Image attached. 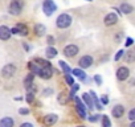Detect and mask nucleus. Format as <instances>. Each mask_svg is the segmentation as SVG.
<instances>
[{
  "label": "nucleus",
  "mask_w": 135,
  "mask_h": 127,
  "mask_svg": "<svg viewBox=\"0 0 135 127\" xmlns=\"http://www.w3.org/2000/svg\"><path fill=\"white\" fill-rule=\"evenodd\" d=\"M23 7H24L23 0H12L11 4H9V8H8V12L13 16H17V15L21 13Z\"/></svg>",
  "instance_id": "obj_1"
},
{
  "label": "nucleus",
  "mask_w": 135,
  "mask_h": 127,
  "mask_svg": "<svg viewBox=\"0 0 135 127\" xmlns=\"http://www.w3.org/2000/svg\"><path fill=\"white\" fill-rule=\"evenodd\" d=\"M72 24V17L66 13H61L58 17H57V21H56V25L61 29H65L68 27H70Z\"/></svg>",
  "instance_id": "obj_2"
},
{
  "label": "nucleus",
  "mask_w": 135,
  "mask_h": 127,
  "mask_svg": "<svg viewBox=\"0 0 135 127\" xmlns=\"http://www.w3.org/2000/svg\"><path fill=\"white\" fill-rule=\"evenodd\" d=\"M42 9H44V13L46 16H50L54 13V11L57 9L56 4L53 0H44V3H42Z\"/></svg>",
  "instance_id": "obj_3"
},
{
  "label": "nucleus",
  "mask_w": 135,
  "mask_h": 127,
  "mask_svg": "<svg viewBox=\"0 0 135 127\" xmlns=\"http://www.w3.org/2000/svg\"><path fill=\"white\" fill-rule=\"evenodd\" d=\"M78 53V46L77 45H74V44H70V45H66L65 48H64V54L66 56V57H74L76 54Z\"/></svg>",
  "instance_id": "obj_4"
},
{
  "label": "nucleus",
  "mask_w": 135,
  "mask_h": 127,
  "mask_svg": "<svg viewBox=\"0 0 135 127\" xmlns=\"http://www.w3.org/2000/svg\"><path fill=\"white\" fill-rule=\"evenodd\" d=\"M15 73H16V66L12 65V64H8V65H6V66L2 69V74H3V77H6V78H11Z\"/></svg>",
  "instance_id": "obj_5"
},
{
  "label": "nucleus",
  "mask_w": 135,
  "mask_h": 127,
  "mask_svg": "<svg viewBox=\"0 0 135 127\" xmlns=\"http://www.w3.org/2000/svg\"><path fill=\"white\" fill-rule=\"evenodd\" d=\"M74 101H76V110H77L80 118H82V119L86 118V109H85L84 103L81 102V99L80 98H74Z\"/></svg>",
  "instance_id": "obj_6"
},
{
  "label": "nucleus",
  "mask_w": 135,
  "mask_h": 127,
  "mask_svg": "<svg viewBox=\"0 0 135 127\" xmlns=\"http://www.w3.org/2000/svg\"><path fill=\"white\" fill-rule=\"evenodd\" d=\"M91 64H93V57H91V56H84V57L80 58V61H78V65H80L82 69L90 68Z\"/></svg>",
  "instance_id": "obj_7"
},
{
  "label": "nucleus",
  "mask_w": 135,
  "mask_h": 127,
  "mask_svg": "<svg viewBox=\"0 0 135 127\" xmlns=\"http://www.w3.org/2000/svg\"><path fill=\"white\" fill-rule=\"evenodd\" d=\"M128 76H130V70H128V68H126V66H120V68L117 70V78H118L119 81L127 80Z\"/></svg>",
  "instance_id": "obj_8"
},
{
  "label": "nucleus",
  "mask_w": 135,
  "mask_h": 127,
  "mask_svg": "<svg viewBox=\"0 0 135 127\" xmlns=\"http://www.w3.org/2000/svg\"><path fill=\"white\" fill-rule=\"evenodd\" d=\"M11 33L21 35V36H27V35H28V28H27L24 24H19V25H16L13 29H11Z\"/></svg>",
  "instance_id": "obj_9"
},
{
  "label": "nucleus",
  "mask_w": 135,
  "mask_h": 127,
  "mask_svg": "<svg viewBox=\"0 0 135 127\" xmlns=\"http://www.w3.org/2000/svg\"><path fill=\"white\" fill-rule=\"evenodd\" d=\"M117 21H118V16H117L115 13H113V12L109 13V15H106V17H105V20H103L105 25H107V27L117 24Z\"/></svg>",
  "instance_id": "obj_10"
},
{
  "label": "nucleus",
  "mask_w": 135,
  "mask_h": 127,
  "mask_svg": "<svg viewBox=\"0 0 135 127\" xmlns=\"http://www.w3.org/2000/svg\"><path fill=\"white\" fill-rule=\"evenodd\" d=\"M11 29L8 28V27H6V25H2L0 27V40H8L9 37H11Z\"/></svg>",
  "instance_id": "obj_11"
},
{
  "label": "nucleus",
  "mask_w": 135,
  "mask_h": 127,
  "mask_svg": "<svg viewBox=\"0 0 135 127\" xmlns=\"http://www.w3.org/2000/svg\"><path fill=\"white\" fill-rule=\"evenodd\" d=\"M111 114H113L114 118H120V116H123V114H124V107H123L122 105H117V106L113 107Z\"/></svg>",
  "instance_id": "obj_12"
},
{
  "label": "nucleus",
  "mask_w": 135,
  "mask_h": 127,
  "mask_svg": "<svg viewBox=\"0 0 135 127\" xmlns=\"http://www.w3.org/2000/svg\"><path fill=\"white\" fill-rule=\"evenodd\" d=\"M56 122H57V115L56 114H49L44 118V123L46 126H53Z\"/></svg>",
  "instance_id": "obj_13"
},
{
  "label": "nucleus",
  "mask_w": 135,
  "mask_h": 127,
  "mask_svg": "<svg viewBox=\"0 0 135 127\" xmlns=\"http://www.w3.org/2000/svg\"><path fill=\"white\" fill-rule=\"evenodd\" d=\"M45 32H46V28H45V25L44 24H36L35 25V33H36V36H44L45 35Z\"/></svg>",
  "instance_id": "obj_14"
},
{
  "label": "nucleus",
  "mask_w": 135,
  "mask_h": 127,
  "mask_svg": "<svg viewBox=\"0 0 135 127\" xmlns=\"http://www.w3.org/2000/svg\"><path fill=\"white\" fill-rule=\"evenodd\" d=\"M40 77L44 80H49L52 77V68H42L40 72Z\"/></svg>",
  "instance_id": "obj_15"
},
{
  "label": "nucleus",
  "mask_w": 135,
  "mask_h": 127,
  "mask_svg": "<svg viewBox=\"0 0 135 127\" xmlns=\"http://www.w3.org/2000/svg\"><path fill=\"white\" fill-rule=\"evenodd\" d=\"M0 127H13V119L9 116H6L0 120Z\"/></svg>",
  "instance_id": "obj_16"
},
{
  "label": "nucleus",
  "mask_w": 135,
  "mask_h": 127,
  "mask_svg": "<svg viewBox=\"0 0 135 127\" xmlns=\"http://www.w3.org/2000/svg\"><path fill=\"white\" fill-rule=\"evenodd\" d=\"M28 68H29V70L32 72V74H37V76H40V72H41V68L37 65V64H33V62H29L28 64Z\"/></svg>",
  "instance_id": "obj_17"
},
{
  "label": "nucleus",
  "mask_w": 135,
  "mask_h": 127,
  "mask_svg": "<svg viewBox=\"0 0 135 127\" xmlns=\"http://www.w3.org/2000/svg\"><path fill=\"white\" fill-rule=\"evenodd\" d=\"M35 62L37 64L41 69H42V68H52V64L48 62V61H45V60H42V58H36Z\"/></svg>",
  "instance_id": "obj_18"
},
{
  "label": "nucleus",
  "mask_w": 135,
  "mask_h": 127,
  "mask_svg": "<svg viewBox=\"0 0 135 127\" xmlns=\"http://www.w3.org/2000/svg\"><path fill=\"white\" fill-rule=\"evenodd\" d=\"M132 11H134L132 6H130V4H127V3H123V4L120 6V12H123V13H126V15L131 13Z\"/></svg>",
  "instance_id": "obj_19"
},
{
  "label": "nucleus",
  "mask_w": 135,
  "mask_h": 127,
  "mask_svg": "<svg viewBox=\"0 0 135 127\" xmlns=\"http://www.w3.org/2000/svg\"><path fill=\"white\" fill-rule=\"evenodd\" d=\"M82 99L85 101V103L88 105V107H89V109H93V107H94L93 101H91V97H90L88 93H84V94H82Z\"/></svg>",
  "instance_id": "obj_20"
},
{
  "label": "nucleus",
  "mask_w": 135,
  "mask_h": 127,
  "mask_svg": "<svg viewBox=\"0 0 135 127\" xmlns=\"http://www.w3.org/2000/svg\"><path fill=\"white\" fill-rule=\"evenodd\" d=\"M58 65H60V68L64 70V73H65V74H69V73H72L70 66L68 65V64H66L65 61H60V62H58Z\"/></svg>",
  "instance_id": "obj_21"
},
{
  "label": "nucleus",
  "mask_w": 135,
  "mask_h": 127,
  "mask_svg": "<svg viewBox=\"0 0 135 127\" xmlns=\"http://www.w3.org/2000/svg\"><path fill=\"white\" fill-rule=\"evenodd\" d=\"M124 54V60L128 62V64H131L132 61H134V58H135V52L134 50H128V52H126V53H123Z\"/></svg>",
  "instance_id": "obj_22"
},
{
  "label": "nucleus",
  "mask_w": 135,
  "mask_h": 127,
  "mask_svg": "<svg viewBox=\"0 0 135 127\" xmlns=\"http://www.w3.org/2000/svg\"><path fill=\"white\" fill-rule=\"evenodd\" d=\"M45 53H46V57H48V58H54V57L57 56V50H56L54 48H52V46H49Z\"/></svg>",
  "instance_id": "obj_23"
},
{
  "label": "nucleus",
  "mask_w": 135,
  "mask_h": 127,
  "mask_svg": "<svg viewBox=\"0 0 135 127\" xmlns=\"http://www.w3.org/2000/svg\"><path fill=\"white\" fill-rule=\"evenodd\" d=\"M90 94H91V95H90V97H91V101H94V106H95L98 110H102V106H101V103L98 102V98H97L95 93H94V91H91Z\"/></svg>",
  "instance_id": "obj_24"
},
{
  "label": "nucleus",
  "mask_w": 135,
  "mask_h": 127,
  "mask_svg": "<svg viewBox=\"0 0 135 127\" xmlns=\"http://www.w3.org/2000/svg\"><path fill=\"white\" fill-rule=\"evenodd\" d=\"M73 74H74V76H77V77H78V78H81V80H85V78H86L85 72H84V70H81V69H74V70H73Z\"/></svg>",
  "instance_id": "obj_25"
},
{
  "label": "nucleus",
  "mask_w": 135,
  "mask_h": 127,
  "mask_svg": "<svg viewBox=\"0 0 135 127\" xmlns=\"http://www.w3.org/2000/svg\"><path fill=\"white\" fill-rule=\"evenodd\" d=\"M57 99H58V102H60V103H62V105H65V103L68 102V98H66V94H65L64 91L58 94V98H57Z\"/></svg>",
  "instance_id": "obj_26"
},
{
  "label": "nucleus",
  "mask_w": 135,
  "mask_h": 127,
  "mask_svg": "<svg viewBox=\"0 0 135 127\" xmlns=\"http://www.w3.org/2000/svg\"><path fill=\"white\" fill-rule=\"evenodd\" d=\"M102 127H111L110 119H109L106 115H103V116H102Z\"/></svg>",
  "instance_id": "obj_27"
},
{
  "label": "nucleus",
  "mask_w": 135,
  "mask_h": 127,
  "mask_svg": "<svg viewBox=\"0 0 135 127\" xmlns=\"http://www.w3.org/2000/svg\"><path fill=\"white\" fill-rule=\"evenodd\" d=\"M65 81H66L68 85H70V86L74 84V78H73L70 74H65Z\"/></svg>",
  "instance_id": "obj_28"
},
{
  "label": "nucleus",
  "mask_w": 135,
  "mask_h": 127,
  "mask_svg": "<svg viewBox=\"0 0 135 127\" xmlns=\"http://www.w3.org/2000/svg\"><path fill=\"white\" fill-rule=\"evenodd\" d=\"M32 81H33V74L31 73V74H29V76H28V77L25 78L24 84H25V85H29V84H32Z\"/></svg>",
  "instance_id": "obj_29"
},
{
  "label": "nucleus",
  "mask_w": 135,
  "mask_h": 127,
  "mask_svg": "<svg viewBox=\"0 0 135 127\" xmlns=\"http://www.w3.org/2000/svg\"><path fill=\"white\" fill-rule=\"evenodd\" d=\"M33 98H35V97H33V93H28L25 99H27V102H28V103H31V102H33Z\"/></svg>",
  "instance_id": "obj_30"
},
{
  "label": "nucleus",
  "mask_w": 135,
  "mask_h": 127,
  "mask_svg": "<svg viewBox=\"0 0 135 127\" xmlns=\"http://www.w3.org/2000/svg\"><path fill=\"white\" fill-rule=\"evenodd\" d=\"M128 118H130L131 120H134V119H135V109L130 110V113H128Z\"/></svg>",
  "instance_id": "obj_31"
},
{
  "label": "nucleus",
  "mask_w": 135,
  "mask_h": 127,
  "mask_svg": "<svg viewBox=\"0 0 135 127\" xmlns=\"http://www.w3.org/2000/svg\"><path fill=\"white\" fill-rule=\"evenodd\" d=\"M132 42H134V40H132L131 37H127L124 44H126V46H131V45H132Z\"/></svg>",
  "instance_id": "obj_32"
},
{
  "label": "nucleus",
  "mask_w": 135,
  "mask_h": 127,
  "mask_svg": "<svg viewBox=\"0 0 135 127\" xmlns=\"http://www.w3.org/2000/svg\"><path fill=\"white\" fill-rule=\"evenodd\" d=\"M99 116H101V115H91V116L89 118V120H90V122H97Z\"/></svg>",
  "instance_id": "obj_33"
},
{
  "label": "nucleus",
  "mask_w": 135,
  "mask_h": 127,
  "mask_svg": "<svg viewBox=\"0 0 135 127\" xmlns=\"http://www.w3.org/2000/svg\"><path fill=\"white\" fill-rule=\"evenodd\" d=\"M123 53H124L123 50H119V52L117 53V56H115V61H118V60H119V58H120V57L123 56Z\"/></svg>",
  "instance_id": "obj_34"
},
{
  "label": "nucleus",
  "mask_w": 135,
  "mask_h": 127,
  "mask_svg": "<svg viewBox=\"0 0 135 127\" xmlns=\"http://www.w3.org/2000/svg\"><path fill=\"white\" fill-rule=\"evenodd\" d=\"M48 44H49V45H53V44H54V37H53V36H49V37H48Z\"/></svg>",
  "instance_id": "obj_35"
},
{
  "label": "nucleus",
  "mask_w": 135,
  "mask_h": 127,
  "mask_svg": "<svg viewBox=\"0 0 135 127\" xmlns=\"http://www.w3.org/2000/svg\"><path fill=\"white\" fill-rule=\"evenodd\" d=\"M20 114L27 115V114H29V110H28V109H21V110H20Z\"/></svg>",
  "instance_id": "obj_36"
},
{
  "label": "nucleus",
  "mask_w": 135,
  "mask_h": 127,
  "mask_svg": "<svg viewBox=\"0 0 135 127\" xmlns=\"http://www.w3.org/2000/svg\"><path fill=\"white\" fill-rule=\"evenodd\" d=\"M94 80H95L97 85H101V82H102V81H101V77H99V76H95V77H94Z\"/></svg>",
  "instance_id": "obj_37"
},
{
  "label": "nucleus",
  "mask_w": 135,
  "mask_h": 127,
  "mask_svg": "<svg viewBox=\"0 0 135 127\" xmlns=\"http://www.w3.org/2000/svg\"><path fill=\"white\" fill-rule=\"evenodd\" d=\"M107 102H109V98H107L106 95H102V103H103V105H106Z\"/></svg>",
  "instance_id": "obj_38"
},
{
  "label": "nucleus",
  "mask_w": 135,
  "mask_h": 127,
  "mask_svg": "<svg viewBox=\"0 0 135 127\" xmlns=\"http://www.w3.org/2000/svg\"><path fill=\"white\" fill-rule=\"evenodd\" d=\"M20 127H33V124H32V123H28V122H27V123H23V124H21Z\"/></svg>",
  "instance_id": "obj_39"
},
{
  "label": "nucleus",
  "mask_w": 135,
  "mask_h": 127,
  "mask_svg": "<svg viewBox=\"0 0 135 127\" xmlns=\"http://www.w3.org/2000/svg\"><path fill=\"white\" fill-rule=\"evenodd\" d=\"M53 93V90L52 89H46L45 91H44V95H48V94H52Z\"/></svg>",
  "instance_id": "obj_40"
},
{
  "label": "nucleus",
  "mask_w": 135,
  "mask_h": 127,
  "mask_svg": "<svg viewBox=\"0 0 135 127\" xmlns=\"http://www.w3.org/2000/svg\"><path fill=\"white\" fill-rule=\"evenodd\" d=\"M130 127H135V123H131V126Z\"/></svg>",
  "instance_id": "obj_41"
},
{
  "label": "nucleus",
  "mask_w": 135,
  "mask_h": 127,
  "mask_svg": "<svg viewBox=\"0 0 135 127\" xmlns=\"http://www.w3.org/2000/svg\"><path fill=\"white\" fill-rule=\"evenodd\" d=\"M77 127H85V126H77Z\"/></svg>",
  "instance_id": "obj_42"
},
{
  "label": "nucleus",
  "mask_w": 135,
  "mask_h": 127,
  "mask_svg": "<svg viewBox=\"0 0 135 127\" xmlns=\"http://www.w3.org/2000/svg\"><path fill=\"white\" fill-rule=\"evenodd\" d=\"M88 2H90V0H88Z\"/></svg>",
  "instance_id": "obj_43"
}]
</instances>
